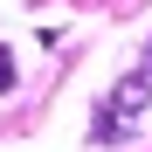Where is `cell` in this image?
I'll use <instances>...</instances> for the list:
<instances>
[{"label": "cell", "mask_w": 152, "mask_h": 152, "mask_svg": "<svg viewBox=\"0 0 152 152\" xmlns=\"http://www.w3.org/2000/svg\"><path fill=\"white\" fill-rule=\"evenodd\" d=\"M145 97H152V62H145V69H132V76L104 97V111H97V145H118V138H124V124L145 111Z\"/></svg>", "instance_id": "6da1fadb"}, {"label": "cell", "mask_w": 152, "mask_h": 152, "mask_svg": "<svg viewBox=\"0 0 152 152\" xmlns=\"http://www.w3.org/2000/svg\"><path fill=\"white\" fill-rule=\"evenodd\" d=\"M7 90H14V56L0 48V97H7Z\"/></svg>", "instance_id": "7a4b0ae2"}]
</instances>
